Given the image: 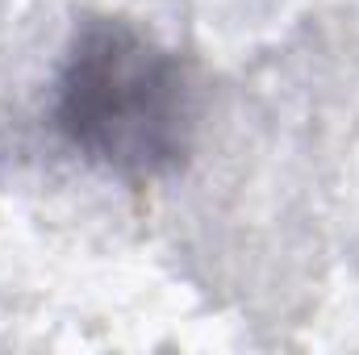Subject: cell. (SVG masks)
<instances>
[{
	"label": "cell",
	"mask_w": 359,
	"mask_h": 355,
	"mask_svg": "<svg viewBox=\"0 0 359 355\" xmlns=\"http://www.w3.org/2000/svg\"><path fill=\"white\" fill-rule=\"evenodd\" d=\"M50 117L76 155L113 176H172L192 155L196 84L134 21L88 17L67 42Z\"/></svg>",
	"instance_id": "1"
}]
</instances>
